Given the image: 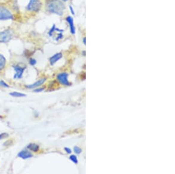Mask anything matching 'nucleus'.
Masks as SVG:
<instances>
[{
  "mask_svg": "<svg viewBox=\"0 0 175 174\" xmlns=\"http://www.w3.org/2000/svg\"><path fill=\"white\" fill-rule=\"evenodd\" d=\"M46 8L49 13L62 16L65 10V5L61 0H47Z\"/></svg>",
  "mask_w": 175,
  "mask_h": 174,
  "instance_id": "nucleus-1",
  "label": "nucleus"
},
{
  "mask_svg": "<svg viewBox=\"0 0 175 174\" xmlns=\"http://www.w3.org/2000/svg\"><path fill=\"white\" fill-rule=\"evenodd\" d=\"M42 7V3L40 0H29L26 6V10L30 13H38Z\"/></svg>",
  "mask_w": 175,
  "mask_h": 174,
  "instance_id": "nucleus-2",
  "label": "nucleus"
},
{
  "mask_svg": "<svg viewBox=\"0 0 175 174\" xmlns=\"http://www.w3.org/2000/svg\"><path fill=\"white\" fill-rule=\"evenodd\" d=\"M13 35V32L10 28L4 29L0 32V43L6 44L9 42Z\"/></svg>",
  "mask_w": 175,
  "mask_h": 174,
  "instance_id": "nucleus-3",
  "label": "nucleus"
},
{
  "mask_svg": "<svg viewBox=\"0 0 175 174\" xmlns=\"http://www.w3.org/2000/svg\"><path fill=\"white\" fill-rule=\"evenodd\" d=\"M14 16L7 7L0 5V21H8L13 20Z\"/></svg>",
  "mask_w": 175,
  "mask_h": 174,
  "instance_id": "nucleus-4",
  "label": "nucleus"
},
{
  "mask_svg": "<svg viewBox=\"0 0 175 174\" xmlns=\"http://www.w3.org/2000/svg\"><path fill=\"white\" fill-rule=\"evenodd\" d=\"M68 74L66 72L60 73L57 75V80L59 82L60 84L64 86H70L71 83L69 82L68 77Z\"/></svg>",
  "mask_w": 175,
  "mask_h": 174,
  "instance_id": "nucleus-5",
  "label": "nucleus"
},
{
  "mask_svg": "<svg viewBox=\"0 0 175 174\" xmlns=\"http://www.w3.org/2000/svg\"><path fill=\"white\" fill-rule=\"evenodd\" d=\"M13 68L15 72V74L13 76V79H21L24 72L25 71V67H22L19 65H13Z\"/></svg>",
  "mask_w": 175,
  "mask_h": 174,
  "instance_id": "nucleus-6",
  "label": "nucleus"
},
{
  "mask_svg": "<svg viewBox=\"0 0 175 174\" xmlns=\"http://www.w3.org/2000/svg\"><path fill=\"white\" fill-rule=\"evenodd\" d=\"M65 20L68 23L69 28H70V32L71 34L74 35L76 32L75 29V25H74V19L71 16H68L66 17Z\"/></svg>",
  "mask_w": 175,
  "mask_h": 174,
  "instance_id": "nucleus-7",
  "label": "nucleus"
},
{
  "mask_svg": "<svg viewBox=\"0 0 175 174\" xmlns=\"http://www.w3.org/2000/svg\"><path fill=\"white\" fill-rule=\"evenodd\" d=\"M18 156L23 160H26L32 158L33 157V155L29 151L24 149L18 153Z\"/></svg>",
  "mask_w": 175,
  "mask_h": 174,
  "instance_id": "nucleus-8",
  "label": "nucleus"
},
{
  "mask_svg": "<svg viewBox=\"0 0 175 174\" xmlns=\"http://www.w3.org/2000/svg\"><path fill=\"white\" fill-rule=\"evenodd\" d=\"M62 58H63V54L60 52L54 54V55L50 57V59H49L50 64L51 66L54 65L56 63L58 62L59 60H60Z\"/></svg>",
  "mask_w": 175,
  "mask_h": 174,
  "instance_id": "nucleus-9",
  "label": "nucleus"
},
{
  "mask_svg": "<svg viewBox=\"0 0 175 174\" xmlns=\"http://www.w3.org/2000/svg\"><path fill=\"white\" fill-rule=\"evenodd\" d=\"M46 81V78H43V79H41L39 80L37 82H36L35 83H34L33 84L26 85V87L27 88H30V89L35 88H36V87L40 86L41 85H43L45 83Z\"/></svg>",
  "mask_w": 175,
  "mask_h": 174,
  "instance_id": "nucleus-10",
  "label": "nucleus"
},
{
  "mask_svg": "<svg viewBox=\"0 0 175 174\" xmlns=\"http://www.w3.org/2000/svg\"><path fill=\"white\" fill-rule=\"evenodd\" d=\"M27 148L33 152H38L39 150V146L36 144L31 143L27 146Z\"/></svg>",
  "mask_w": 175,
  "mask_h": 174,
  "instance_id": "nucleus-11",
  "label": "nucleus"
},
{
  "mask_svg": "<svg viewBox=\"0 0 175 174\" xmlns=\"http://www.w3.org/2000/svg\"><path fill=\"white\" fill-rule=\"evenodd\" d=\"M6 61L5 58L0 53V71L4 69L6 64Z\"/></svg>",
  "mask_w": 175,
  "mask_h": 174,
  "instance_id": "nucleus-12",
  "label": "nucleus"
},
{
  "mask_svg": "<svg viewBox=\"0 0 175 174\" xmlns=\"http://www.w3.org/2000/svg\"><path fill=\"white\" fill-rule=\"evenodd\" d=\"M10 95H11V96H13V97H15V98H23V97L26 96V94L24 93L18 92H11L10 93Z\"/></svg>",
  "mask_w": 175,
  "mask_h": 174,
  "instance_id": "nucleus-13",
  "label": "nucleus"
},
{
  "mask_svg": "<svg viewBox=\"0 0 175 174\" xmlns=\"http://www.w3.org/2000/svg\"><path fill=\"white\" fill-rule=\"evenodd\" d=\"M56 25L54 24V25H53V26H51V28H50V30H49V31L48 32V35H49V36L50 37H51L53 36V34H54V33L56 31Z\"/></svg>",
  "mask_w": 175,
  "mask_h": 174,
  "instance_id": "nucleus-14",
  "label": "nucleus"
},
{
  "mask_svg": "<svg viewBox=\"0 0 175 174\" xmlns=\"http://www.w3.org/2000/svg\"><path fill=\"white\" fill-rule=\"evenodd\" d=\"M70 160L71 161L73 162L75 164H77L78 161V158H77V157L75 156V155H71L70 156Z\"/></svg>",
  "mask_w": 175,
  "mask_h": 174,
  "instance_id": "nucleus-15",
  "label": "nucleus"
},
{
  "mask_svg": "<svg viewBox=\"0 0 175 174\" xmlns=\"http://www.w3.org/2000/svg\"><path fill=\"white\" fill-rule=\"evenodd\" d=\"M63 38V32H58L57 36L55 38L56 41H59Z\"/></svg>",
  "mask_w": 175,
  "mask_h": 174,
  "instance_id": "nucleus-16",
  "label": "nucleus"
},
{
  "mask_svg": "<svg viewBox=\"0 0 175 174\" xmlns=\"http://www.w3.org/2000/svg\"><path fill=\"white\" fill-rule=\"evenodd\" d=\"M74 151L76 154H80L82 152V149L77 146H75L74 147Z\"/></svg>",
  "mask_w": 175,
  "mask_h": 174,
  "instance_id": "nucleus-17",
  "label": "nucleus"
},
{
  "mask_svg": "<svg viewBox=\"0 0 175 174\" xmlns=\"http://www.w3.org/2000/svg\"><path fill=\"white\" fill-rule=\"evenodd\" d=\"M0 86L5 87V88H9L10 87V86L3 80H0Z\"/></svg>",
  "mask_w": 175,
  "mask_h": 174,
  "instance_id": "nucleus-18",
  "label": "nucleus"
},
{
  "mask_svg": "<svg viewBox=\"0 0 175 174\" xmlns=\"http://www.w3.org/2000/svg\"><path fill=\"white\" fill-rule=\"evenodd\" d=\"M29 64L31 65V66H35L36 64V63H37V61H36V59H33V58H30V60H29Z\"/></svg>",
  "mask_w": 175,
  "mask_h": 174,
  "instance_id": "nucleus-19",
  "label": "nucleus"
},
{
  "mask_svg": "<svg viewBox=\"0 0 175 174\" xmlns=\"http://www.w3.org/2000/svg\"><path fill=\"white\" fill-rule=\"evenodd\" d=\"M8 137H9V134L8 133H2L0 134V140H3V139H5V138Z\"/></svg>",
  "mask_w": 175,
  "mask_h": 174,
  "instance_id": "nucleus-20",
  "label": "nucleus"
},
{
  "mask_svg": "<svg viewBox=\"0 0 175 174\" xmlns=\"http://www.w3.org/2000/svg\"><path fill=\"white\" fill-rule=\"evenodd\" d=\"M69 10H70V13L71 14V15H75V10L74 9V8L73 7V6L70 5L69 6Z\"/></svg>",
  "mask_w": 175,
  "mask_h": 174,
  "instance_id": "nucleus-21",
  "label": "nucleus"
},
{
  "mask_svg": "<svg viewBox=\"0 0 175 174\" xmlns=\"http://www.w3.org/2000/svg\"><path fill=\"white\" fill-rule=\"evenodd\" d=\"M44 89V88H36V89H35L33 90L34 92H36V93H40V92H42V91H43Z\"/></svg>",
  "mask_w": 175,
  "mask_h": 174,
  "instance_id": "nucleus-22",
  "label": "nucleus"
},
{
  "mask_svg": "<svg viewBox=\"0 0 175 174\" xmlns=\"http://www.w3.org/2000/svg\"><path fill=\"white\" fill-rule=\"evenodd\" d=\"M64 150H65V151L67 154H71V152H72L71 149H70V148H68V147H65V148H64Z\"/></svg>",
  "mask_w": 175,
  "mask_h": 174,
  "instance_id": "nucleus-23",
  "label": "nucleus"
},
{
  "mask_svg": "<svg viewBox=\"0 0 175 174\" xmlns=\"http://www.w3.org/2000/svg\"><path fill=\"white\" fill-rule=\"evenodd\" d=\"M85 42H86V39H85V37L84 38V39H83V43H84V45H85Z\"/></svg>",
  "mask_w": 175,
  "mask_h": 174,
  "instance_id": "nucleus-24",
  "label": "nucleus"
},
{
  "mask_svg": "<svg viewBox=\"0 0 175 174\" xmlns=\"http://www.w3.org/2000/svg\"><path fill=\"white\" fill-rule=\"evenodd\" d=\"M61 1H62L63 2H67V1H68L69 0H61Z\"/></svg>",
  "mask_w": 175,
  "mask_h": 174,
  "instance_id": "nucleus-25",
  "label": "nucleus"
}]
</instances>
